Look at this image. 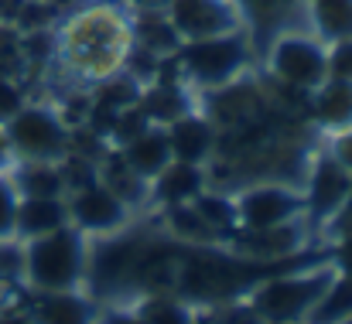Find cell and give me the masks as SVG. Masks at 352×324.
<instances>
[{
    "label": "cell",
    "instance_id": "1",
    "mask_svg": "<svg viewBox=\"0 0 352 324\" xmlns=\"http://www.w3.org/2000/svg\"><path fill=\"white\" fill-rule=\"evenodd\" d=\"M48 69L62 93H93L123 72L133 48V24L123 0H86L48 27Z\"/></svg>",
    "mask_w": 352,
    "mask_h": 324
},
{
    "label": "cell",
    "instance_id": "2",
    "mask_svg": "<svg viewBox=\"0 0 352 324\" xmlns=\"http://www.w3.org/2000/svg\"><path fill=\"white\" fill-rule=\"evenodd\" d=\"M168 72L192 96H202L209 89L230 86L236 79L256 72V38H253V27H239V31L199 38V41H182L178 51L168 58Z\"/></svg>",
    "mask_w": 352,
    "mask_h": 324
},
{
    "label": "cell",
    "instance_id": "3",
    "mask_svg": "<svg viewBox=\"0 0 352 324\" xmlns=\"http://www.w3.org/2000/svg\"><path fill=\"white\" fill-rule=\"evenodd\" d=\"M263 79L308 106V96L329 79V45L311 31L308 21L284 24L263 48Z\"/></svg>",
    "mask_w": 352,
    "mask_h": 324
},
{
    "label": "cell",
    "instance_id": "4",
    "mask_svg": "<svg viewBox=\"0 0 352 324\" xmlns=\"http://www.w3.org/2000/svg\"><path fill=\"white\" fill-rule=\"evenodd\" d=\"M332 273H336V266L329 259L308 263V266L284 270V273L260 280L243 297H246L250 311L260 318V324H305L308 311L329 287Z\"/></svg>",
    "mask_w": 352,
    "mask_h": 324
},
{
    "label": "cell",
    "instance_id": "5",
    "mask_svg": "<svg viewBox=\"0 0 352 324\" xmlns=\"http://www.w3.org/2000/svg\"><path fill=\"white\" fill-rule=\"evenodd\" d=\"M24 253V287L41 290H79L86 284V235L76 225H65L58 232L38 235L21 242Z\"/></svg>",
    "mask_w": 352,
    "mask_h": 324
},
{
    "label": "cell",
    "instance_id": "6",
    "mask_svg": "<svg viewBox=\"0 0 352 324\" xmlns=\"http://www.w3.org/2000/svg\"><path fill=\"white\" fill-rule=\"evenodd\" d=\"M3 133L10 140L14 161H65L76 140V130L69 126L62 109L41 96H31L28 106L10 123H3Z\"/></svg>",
    "mask_w": 352,
    "mask_h": 324
},
{
    "label": "cell",
    "instance_id": "7",
    "mask_svg": "<svg viewBox=\"0 0 352 324\" xmlns=\"http://www.w3.org/2000/svg\"><path fill=\"white\" fill-rule=\"evenodd\" d=\"M236 229L256 232L305 218V195L291 181H250L233 188Z\"/></svg>",
    "mask_w": 352,
    "mask_h": 324
},
{
    "label": "cell",
    "instance_id": "8",
    "mask_svg": "<svg viewBox=\"0 0 352 324\" xmlns=\"http://www.w3.org/2000/svg\"><path fill=\"white\" fill-rule=\"evenodd\" d=\"M140 249H144V239L133 235L130 229L96 239V246L86 256V280H89L96 297L123 294L126 284H133V270H137Z\"/></svg>",
    "mask_w": 352,
    "mask_h": 324
},
{
    "label": "cell",
    "instance_id": "9",
    "mask_svg": "<svg viewBox=\"0 0 352 324\" xmlns=\"http://www.w3.org/2000/svg\"><path fill=\"white\" fill-rule=\"evenodd\" d=\"M349 181L352 174L322 147L311 150L308 167H305V181H301V195H305V218L329 225L332 218L342 212L346 198H349Z\"/></svg>",
    "mask_w": 352,
    "mask_h": 324
},
{
    "label": "cell",
    "instance_id": "10",
    "mask_svg": "<svg viewBox=\"0 0 352 324\" xmlns=\"http://www.w3.org/2000/svg\"><path fill=\"white\" fill-rule=\"evenodd\" d=\"M164 14L175 24L182 41H199V38L250 27L246 0H171Z\"/></svg>",
    "mask_w": 352,
    "mask_h": 324
},
{
    "label": "cell",
    "instance_id": "11",
    "mask_svg": "<svg viewBox=\"0 0 352 324\" xmlns=\"http://www.w3.org/2000/svg\"><path fill=\"white\" fill-rule=\"evenodd\" d=\"M69 222L89 239H103V235H113V232H123V229H130V222H133V209L117 198L100 178L96 181H89V185H82V188H76L69 198Z\"/></svg>",
    "mask_w": 352,
    "mask_h": 324
},
{
    "label": "cell",
    "instance_id": "12",
    "mask_svg": "<svg viewBox=\"0 0 352 324\" xmlns=\"http://www.w3.org/2000/svg\"><path fill=\"white\" fill-rule=\"evenodd\" d=\"M164 130H168V143H171L175 161L209 167V161L216 157V147H219V130L202 109L188 106L171 123H164Z\"/></svg>",
    "mask_w": 352,
    "mask_h": 324
},
{
    "label": "cell",
    "instance_id": "13",
    "mask_svg": "<svg viewBox=\"0 0 352 324\" xmlns=\"http://www.w3.org/2000/svg\"><path fill=\"white\" fill-rule=\"evenodd\" d=\"M24 311L34 324H100V304L82 290H31Z\"/></svg>",
    "mask_w": 352,
    "mask_h": 324
},
{
    "label": "cell",
    "instance_id": "14",
    "mask_svg": "<svg viewBox=\"0 0 352 324\" xmlns=\"http://www.w3.org/2000/svg\"><path fill=\"white\" fill-rule=\"evenodd\" d=\"M305 116H308V123H311V130L318 137L349 130L352 126V82L349 79H325L308 96Z\"/></svg>",
    "mask_w": 352,
    "mask_h": 324
},
{
    "label": "cell",
    "instance_id": "15",
    "mask_svg": "<svg viewBox=\"0 0 352 324\" xmlns=\"http://www.w3.org/2000/svg\"><path fill=\"white\" fill-rule=\"evenodd\" d=\"M209 188V171L202 164H185L171 161L154 181H151V202L154 209H175V205H192L202 192Z\"/></svg>",
    "mask_w": 352,
    "mask_h": 324
},
{
    "label": "cell",
    "instance_id": "16",
    "mask_svg": "<svg viewBox=\"0 0 352 324\" xmlns=\"http://www.w3.org/2000/svg\"><path fill=\"white\" fill-rule=\"evenodd\" d=\"M113 150H117L120 157H123L144 181H154V178L175 161L164 123H147L137 137H130L123 147H113Z\"/></svg>",
    "mask_w": 352,
    "mask_h": 324
},
{
    "label": "cell",
    "instance_id": "17",
    "mask_svg": "<svg viewBox=\"0 0 352 324\" xmlns=\"http://www.w3.org/2000/svg\"><path fill=\"white\" fill-rule=\"evenodd\" d=\"M10 181L21 198H69V181L62 161H17Z\"/></svg>",
    "mask_w": 352,
    "mask_h": 324
},
{
    "label": "cell",
    "instance_id": "18",
    "mask_svg": "<svg viewBox=\"0 0 352 324\" xmlns=\"http://www.w3.org/2000/svg\"><path fill=\"white\" fill-rule=\"evenodd\" d=\"M65 225H72L65 198H21L17 202V218H14V239L17 242L58 232Z\"/></svg>",
    "mask_w": 352,
    "mask_h": 324
},
{
    "label": "cell",
    "instance_id": "19",
    "mask_svg": "<svg viewBox=\"0 0 352 324\" xmlns=\"http://www.w3.org/2000/svg\"><path fill=\"white\" fill-rule=\"evenodd\" d=\"M301 7L305 21L325 45L352 38V0H301Z\"/></svg>",
    "mask_w": 352,
    "mask_h": 324
},
{
    "label": "cell",
    "instance_id": "20",
    "mask_svg": "<svg viewBox=\"0 0 352 324\" xmlns=\"http://www.w3.org/2000/svg\"><path fill=\"white\" fill-rule=\"evenodd\" d=\"M130 24H133V45L151 51L154 58H171L182 45L175 24L168 21L164 10H154V14H130Z\"/></svg>",
    "mask_w": 352,
    "mask_h": 324
},
{
    "label": "cell",
    "instance_id": "21",
    "mask_svg": "<svg viewBox=\"0 0 352 324\" xmlns=\"http://www.w3.org/2000/svg\"><path fill=\"white\" fill-rule=\"evenodd\" d=\"M352 318V273L336 270L315 308L308 311L305 324H342Z\"/></svg>",
    "mask_w": 352,
    "mask_h": 324
},
{
    "label": "cell",
    "instance_id": "22",
    "mask_svg": "<svg viewBox=\"0 0 352 324\" xmlns=\"http://www.w3.org/2000/svg\"><path fill=\"white\" fill-rule=\"evenodd\" d=\"M133 311L147 324H195V311L171 290H144Z\"/></svg>",
    "mask_w": 352,
    "mask_h": 324
},
{
    "label": "cell",
    "instance_id": "23",
    "mask_svg": "<svg viewBox=\"0 0 352 324\" xmlns=\"http://www.w3.org/2000/svg\"><path fill=\"white\" fill-rule=\"evenodd\" d=\"M31 86L24 79H0V126L10 123L21 109L31 103Z\"/></svg>",
    "mask_w": 352,
    "mask_h": 324
},
{
    "label": "cell",
    "instance_id": "24",
    "mask_svg": "<svg viewBox=\"0 0 352 324\" xmlns=\"http://www.w3.org/2000/svg\"><path fill=\"white\" fill-rule=\"evenodd\" d=\"M17 188L10 181V174H0V242L14 239V218H17Z\"/></svg>",
    "mask_w": 352,
    "mask_h": 324
},
{
    "label": "cell",
    "instance_id": "25",
    "mask_svg": "<svg viewBox=\"0 0 352 324\" xmlns=\"http://www.w3.org/2000/svg\"><path fill=\"white\" fill-rule=\"evenodd\" d=\"M329 79H349L352 82V38L329 45Z\"/></svg>",
    "mask_w": 352,
    "mask_h": 324
},
{
    "label": "cell",
    "instance_id": "26",
    "mask_svg": "<svg viewBox=\"0 0 352 324\" xmlns=\"http://www.w3.org/2000/svg\"><path fill=\"white\" fill-rule=\"evenodd\" d=\"M322 140H325V150L352 174V126L349 130H339V133H329V137H322Z\"/></svg>",
    "mask_w": 352,
    "mask_h": 324
},
{
    "label": "cell",
    "instance_id": "27",
    "mask_svg": "<svg viewBox=\"0 0 352 324\" xmlns=\"http://www.w3.org/2000/svg\"><path fill=\"white\" fill-rule=\"evenodd\" d=\"M329 263L342 273H352V232L336 239V246L329 249Z\"/></svg>",
    "mask_w": 352,
    "mask_h": 324
},
{
    "label": "cell",
    "instance_id": "28",
    "mask_svg": "<svg viewBox=\"0 0 352 324\" xmlns=\"http://www.w3.org/2000/svg\"><path fill=\"white\" fill-rule=\"evenodd\" d=\"M100 324H147L133 308H113V304H107V308H100Z\"/></svg>",
    "mask_w": 352,
    "mask_h": 324
},
{
    "label": "cell",
    "instance_id": "29",
    "mask_svg": "<svg viewBox=\"0 0 352 324\" xmlns=\"http://www.w3.org/2000/svg\"><path fill=\"white\" fill-rule=\"evenodd\" d=\"M130 14H154V10H168L171 0H123Z\"/></svg>",
    "mask_w": 352,
    "mask_h": 324
},
{
    "label": "cell",
    "instance_id": "30",
    "mask_svg": "<svg viewBox=\"0 0 352 324\" xmlns=\"http://www.w3.org/2000/svg\"><path fill=\"white\" fill-rule=\"evenodd\" d=\"M17 161H14V150H10V140H7V133H3V126H0V174H10V167H14Z\"/></svg>",
    "mask_w": 352,
    "mask_h": 324
},
{
    "label": "cell",
    "instance_id": "31",
    "mask_svg": "<svg viewBox=\"0 0 352 324\" xmlns=\"http://www.w3.org/2000/svg\"><path fill=\"white\" fill-rule=\"evenodd\" d=\"M0 324H34L28 311H0Z\"/></svg>",
    "mask_w": 352,
    "mask_h": 324
},
{
    "label": "cell",
    "instance_id": "32",
    "mask_svg": "<svg viewBox=\"0 0 352 324\" xmlns=\"http://www.w3.org/2000/svg\"><path fill=\"white\" fill-rule=\"evenodd\" d=\"M342 324H352V318H349V321H342Z\"/></svg>",
    "mask_w": 352,
    "mask_h": 324
}]
</instances>
